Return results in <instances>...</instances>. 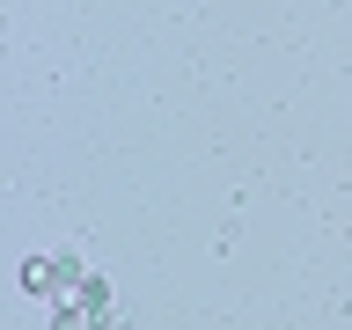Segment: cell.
Returning a JSON list of instances; mask_svg holds the SVG:
<instances>
[{
    "instance_id": "1",
    "label": "cell",
    "mask_w": 352,
    "mask_h": 330,
    "mask_svg": "<svg viewBox=\"0 0 352 330\" xmlns=\"http://www.w3.org/2000/svg\"><path fill=\"white\" fill-rule=\"evenodd\" d=\"M81 264L74 257H30L22 264V286H30V294H44V301H74V294H81Z\"/></svg>"
},
{
    "instance_id": "2",
    "label": "cell",
    "mask_w": 352,
    "mask_h": 330,
    "mask_svg": "<svg viewBox=\"0 0 352 330\" xmlns=\"http://www.w3.org/2000/svg\"><path fill=\"white\" fill-rule=\"evenodd\" d=\"M74 301H81L88 316H110V308H118V294H110V279H81V294H74Z\"/></svg>"
},
{
    "instance_id": "3",
    "label": "cell",
    "mask_w": 352,
    "mask_h": 330,
    "mask_svg": "<svg viewBox=\"0 0 352 330\" xmlns=\"http://www.w3.org/2000/svg\"><path fill=\"white\" fill-rule=\"evenodd\" d=\"M52 330H96V316H88L81 301H59L52 308Z\"/></svg>"
}]
</instances>
